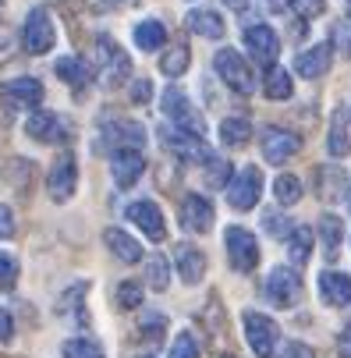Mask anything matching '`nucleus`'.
Returning a JSON list of instances; mask_svg holds the SVG:
<instances>
[{
  "label": "nucleus",
  "mask_w": 351,
  "mask_h": 358,
  "mask_svg": "<svg viewBox=\"0 0 351 358\" xmlns=\"http://www.w3.org/2000/svg\"><path fill=\"white\" fill-rule=\"evenodd\" d=\"M245 337H248V348L256 351V358H273L277 351V341H280V330L270 316L248 309L245 313Z\"/></svg>",
  "instance_id": "1"
},
{
  "label": "nucleus",
  "mask_w": 351,
  "mask_h": 358,
  "mask_svg": "<svg viewBox=\"0 0 351 358\" xmlns=\"http://www.w3.org/2000/svg\"><path fill=\"white\" fill-rule=\"evenodd\" d=\"M224 245H227V259L238 273H248L256 270L259 263V245H256V234L245 231V227H227L224 231Z\"/></svg>",
  "instance_id": "2"
},
{
  "label": "nucleus",
  "mask_w": 351,
  "mask_h": 358,
  "mask_svg": "<svg viewBox=\"0 0 351 358\" xmlns=\"http://www.w3.org/2000/svg\"><path fill=\"white\" fill-rule=\"evenodd\" d=\"M22 43H25L29 54H36V57H39V54H46V50L57 43V29H54V22H50L46 8H32V11L25 15Z\"/></svg>",
  "instance_id": "3"
},
{
  "label": "nucleus",
  "mask_w": 351,
  "mask_h": 358,
  "mask_svg": "<svg viewBox=\"0 0 351 358\" xmlns=\"http://www.w3.org/2000/svg\"><path fill=\"white\" fill-rule=\"evenodd\" d=\"M213 68H217V75L234 89V92H241V96H248L256 89V78H252V71H248V64L241 61V54L238 50H231V46H224V50H217V57H213Z\"/></svg>",
  "instance_id": "4"
},
{
  "label": "nucleus",
  "mask_w": 351,
  "mask_h": 358,
  "mask_svg": "<svg viewBox=\"0 0 351 358\" xmlns=\"http://www.w3.org/2000/svg\"><path fill=\"white\" fill-rule=\"evenodd\" d=\"M99 46H96V54H99V75H103V85H121L128 75H131V61H128V54L110 39V36H99L96 39Z\"/></svg>",
  "instance_id": "5"
},
{
  "label": "nucleus",
  "mask_w": 351,
  "mask_h": 358,
  "mask_svg": "<svg viewBox=\"0 0 351 358\" xmlns=\"http://www.w3.org/2000/svg\"><path fill=\"white\" fill-rule=\"evenodd\" d=\"M164 114L171 117V124L174 128H181V131H192V135H206V124H203V117L195 114V107L188 103V96L181 92V89H164Z\"/></svg>",
  "instance_id": "6"
},
{
  "label": "nucleus",
  "mask_w": 351,
  "mask_h": 358,
  "mask_svg": "<svg viewBox=\"0 0 351 358\" xmlns=\"http://www.w3.org/2000/svg\"><path fill=\"white\" fill-rule=\"evenodd\" d=\"M266 298L277 305V309H291V305L302 298V277H298L291 266H277L266 277Z\"/></svg>",
  "instance_id": "7"
},
{
  "label": "nucleus",
  "mask_w": 351,
  "mask_h": 358,
  "mask_svg": "<svg viewBox=\"0 0 351 358\" xmlns=\"http://www.w3.org/2000/svg\"><path fill=\"white\" fill-rule=\"evenodd\" d=\"M259 195H263V174H259V167H245L227 185V202H231L234 210H252L256 202H259Z\"/></svg>",
  "instance_id": "8"
},
{
  "label": "nucleus",
  "mask_w": 351,
  "mask_h": 358,
  "mask_svg": "<svg viewBox=\"0 0 351 358\" xmlns=\"http://www.w3.org/2000/svg\"><path fill=\"white\" fill-rule=\"evenodd\" d=\"M46 188L50 195H54L57 202H68L78 188V164L71 152H64V157H57V164L50 167V178H46Z\"/></svg>",
  "instance_id": "9"
},
{
  "label": "nucleus",
  "mask_w": 351,
  "mask_h": 358,
  "mask_svg": "<svg viewBox=\"0 0 351 358\" xmlns=\"http://www.w3.org/2000/svg\"><path fill=\"white\" fill-rule=\"evenodd\" d=\"M25 131H29V138H36V142H43V145H57V142L68 138L64 117L50 114V110H32L29 121H25Z\"/></svg>",
  "instance_id": "10"
},
{
  "label": "nucleus",
  "mask_w": 351,
  "mask_h": 358,
  "mask_svg": "<svg viewBox=\"0 0 351 358\" xmlns=\"http://www.w3.org/2000/svg\"><path fill=\"white\" fill-rule=\"evenodd\" d=\"M245 46H248V54H252L259 64H273L277 54H280V39L270 25H248L245 29Z\"/></svg>",
  "instance_id": "11"
},
{
  "label": "nucleus",
  "mask_w": 351,
  "mask_h": 358,
  "mask_svg": "<svg viewBox=\"0 0 351 358\" xmlns=\"http://www.w3.org/2000/svg\"><path fill=\"white\" fill-rule=\"evenodd\" d=\"M181 227L192 234H206L213 227V202L206 195H185L181 202Z\"/></svg>",
  "instance_id": "12"
},
{
  "label": "nucleus",
  "mask_w": 351,
  "mask_h": 358,
  "mask_svg": "<svg viewBox=\"0 0 351 358\" xmlns=\"http://www.w3.org/2000/svg\"><path fill=\"white\" fill-rule=\"evenodd\" d=\"M164 145L167 149H174L178 157H185V160H210L213 152H210V145L203 142V135H192V131H181V128H164Z\"/></svg>",
  "instance_id": "13"
},
{
  "label": "nucleus",
  "mask_w": 351,
  "mask_h": 358,
  "mask_svg": "<svg viewBox=\"0 0 351 358\" xmlns=\"http://www.w3.org/2000/svg\"><path fill=\"white\" fill-rule=\"evenodd\" d=\"M128 217H131V224H135V227H142V234H145V238L164 241V234H167V224H164V213H160V206H157V202H149V199H138V202H131V206H128Z\"/></svg>",
  "instance_id": "14"
},
{
  "label": "nucleus",
  "mask_w": 351,
  "mask_h": 358,
  "mask_svg": "<svg viewBox=\"0 0 351 358\" xmlns=\"http://www.w3.org/2000/svg\"><path fill=\"white\" fill-rule=\"evenodd\" d=\"M298 149H302V138H298L294 131H284V128H266L263 131V157L270 164H287Z\"/></svg>",
  "instance_id": "15"
},
{
  "label": "nucleus",
  "mask_w": 351,
  "mask_h": 358,
  "mask_svg": "<svg viewBox=\"0 0 351 358\" xmlns=\"http://www.w3.org/2000/svg\"><path fill=\"white\" fill-rule=\"evenodd\" d=\"M110 171H114V185H117V188H131V185L142 178V171H145L142 149H114Z\"/></svg>",
  "instance_id": "16"
},
{
  "label": "nucleus",
  "mask_w": 351,
  "mask_h": 358,
  "mask_svg": "<svg viewBox=\"0 0 351 358\" xmlns=\"http://www.w3.org/2000/svg\"><path fill=\"white\" fill-rule=\"evenodd\" d=\"M0 96H4L11 107L36 110V107L43 103V85H39L36 78H15V82H4V85H0Z\"/></svg>",
  "instance_id": "17"
},
{
  "label": "nucleus",
  "mask_w": 351,
  "mask_h": 358,
  "mask_svg": "<svg viewBox=\"0 0 351 358\" xmlns=\"http://www.w3.org/2000/svg\"><path fill=\"white\" fill-rule=\"evenodd\" d=\"M320 298L327 305H334V309L348 305L351 301V277L341 273V270H323L320 273Z\"/></svg>",
  "instance_id": "18"
},
{
  "label": "nucleus",
  "mask_w": 351,
  "mask_h": 358,
  "mask_svg": "<svg viewBox=\"0 0 351 358\" xmlns=\"http://www.w3.org/2000/svg\"><path fill=\"white\" fill-rule=\"evenodd\" d=\"M330 61H334L330 43H316L313 50H306V54L294 57V71L302 75V78H320V75H327Z\"/></svg>",
  "instance_id": "19"
},
{
  "label": "nucleus",
  "mask_w": 351,
  "mask_h": 358,
  "mask_svg": "<svg viewBox=\"0 0 351 358\" xmlns=\"http://www.w3.org/2000/svg\"><path fill=\"white\" fill-rule=\"evenodd\" d=\"M174 263H178V273L185 284H199L206 273V255L199 252L195 245H178L174 248Z\"/></svg>",
  "instance_id": "20"
},
{
  "label": "nucleus",
  "mask_w": 351,
  "mask_h": 358,
  "mask_svg": "<svg viewBox=\"0 0 351 358\" xmlns=\"http://www.w3.org/2000/svg\"><path fill=\"white\" fill-rule=\"evenodd\" d=\"M103 241H107V248L117 255L121 263H138V259H142V245H138L131 234H124L121 227H107V231H103Z\"/></svg>",
  "instance_id": "21"
},
{
  "label": "nucleus",
  "mask_w": 351,
  "mask_h": 358,
  "mask_svg": "<svg viewBox=\"0 0 351 358\" xmlns=\"http://www.w3.org/2000/svg\"><path fill=\"white\" fill-rule=\"evenodd\" d=\"M188 29H192L195 36H203V39H220V36L227 32L224 18H220L217 11H210V8L192 11V15H188Z\"/></svg>",
  "instance_id": "22"
},
{
  "label": "nucleus",
  "mask_w": 351,
  "mask_h": 358,
  "mask_svg": "<svg viewBox=\"0 0 351 358\" xmlns=\"http://www.w3.org/2000/svg\"><path fill=\"white\" fill-rule=\"evenodd\" d=\"M167 43V29L157 22V18H145L135 25V46L145 50V54H153V50H160Z\"/></svg>",
  "instance_id": "23"
},
{
  "label": "nucleus",
  "mask_w": 351,
  "mask_h": 358,
  "mask_svg": "<svg viewBox=\"0 0 351 358\" xmlns=\"http://www.w3.org/2000/svg\"><path fill=\"white\" fill-rule=\"evenodd\" d=\"M287 255L294 266H306L313 255V227H291L287 234Z\"/></svg>",
  "instance_id": "24"
},
{
  "label": "nucleus",
  "mask_w": 351,
  "mask_h": 358,
  "mask_svg": "<svg viewBox=\"0 0 351 358\" xmlns=\"http://www.w3.org/2000/svg\"><path fill=\"white\" fill-rule=\"evenodd\" d=\"M248 138H252V124L245 117H224L220 121V142L227 149H241V145H248Z\"/></svg>",
  "instance_id": "25"
},
{
  "label": "nucleus",
  "mask_w": 351,
  "mask_h": 358,
  "mask_svg": "<svg viewBox=\"0 0 351 358\" xmlns=\"http://www.w3.org/2000/svg\"><path fill=\"white\" fill-rule=\"evenodd\" d=\"M110 142H114V149H142L145 145V131L135 121H117L110 128Z\"/></svg>",
  "instance_id": "26"
},
{
  "label": "nucleus",
  "mask_w": 351,
  "mask_h": 358,
  "mask_svg": "<svg viewBox=\"0 0 351 358\" xmlns=\"http://www.w3.org/2000/svg\"><path fill=\"white\" fill-rule=\"evenodd\" d=\"M54 71H57V78H61L64 85H71V89L89 85V68L82 64V57H61V61L54 64Z\"/></svg>",
  "instance_id": "27"
},
{
  "label": "nucleus",
  "mask_w": 351,
  "mask_h": 358,
  "mask_svg": "<svg viewBox=\"0 0 351 358\" xmlns=\"http://www.w3.org/2000/svg\"><path fill=\"white\" fill-rule=\"evenodd\" d=\"M341 238H344V224H341V217L323 213V220H320V241H323V252L330 255V259L341 252Z\"/></svg>",
  "instance_id": "28"
},
{
  "label": "nucleus",
  "mask_w": 351,
  "mask_h": 358,
  "mask_svg": "<svg viewBox=\"0 0 351 358\" xmlns=\"http://www.w3.org/2000/svg\"><path fill=\"white\" fill-rule=\"evenodd\" d=\"M266 96L270 99H291V92H294V82H291V71H284V68H270V75H266Z\"/></svg>",
  "instance_id": "29"
},
{
  "label": "nucleus",
  "mask_w": 351,
  "mask_h": 358,
  "mask_svg": "<svg viewBox=\"0 0 351 358\" xmlns=\"http://www.w3.org/2000/svg\"><path fill=\"white\" fill-rule=\"evenodd\" d=\"M273 195H277L280 206H294V202L302 199V181H298L294 174H280L273 181Z\"/></svg>",
  "instance_id": "30"
},
{
  "label": "nucleus",
  "mask_w": 351,
  "mask_h": 358,
  "mask_svg": "<svg viewBox=\"0 0 351 358\" xmlns=\"http://www.w3.org/2000/svg\"><path fill=\"white\" fill-rule=\"evenodd\" d=\"M145 280H149V287H153V291H167V284H171V266H167L164 255H153V259L145 263Z\"/></svg>",
  "instance_id": "31"
},
{
  "label": "nucleus",
  "mask_w": 351,
  "mask_h": 358,
  "mask_svg": "<svg viewBox=\"0 0 351 358\" xmlns=\"http://www.w3.org/2000/svg\"><path fill=\"white\" fill-rule=\"evenodd\" d=\"M188 61H192L188 46H171L167 54H164V61H160V71H164V75H171V78H178V75H185Z\"/></svg>",
  "instance_id": "32"
},
{
  "label": "nucleus",
  "mask_w": 351,
  "mask_h": 358,
  "mask_svg": "<svg viewBox=\"0 0 351 358\" xmlns=\"http://www.w3.org/2000/svg\"><path fill=\"white\" fill-rule=\"evenodd\" d=\"M64 358H107V355L92 337H75L64 344Z\"/></svg>",
  "instance_id": "33"
},
{
  "label": "nucleus",
  "mask_w": 351,
  "mask_h": 358,
  "mask_svg": "<svg viewBox=\"0 0 351 358\" xmlns=\"http://www.w3.org/2000/svg\"><path fill=\"white\" fill-rule=\"evenodd\" d=\"M231 178H234L231 160H220V157H210V160H206V181H210L213 188H227Z\"/></svg>",
  "instance_id": "34"
},
{
  "label": "nucleus",
  "mask_w": 351,
  "mask_h": 358,
  "mask_svg": "<svg viewBox=\"0 0 351 358\" xmlns=\"http://www.w3.org/2000/svg\"><path fill=\"white\" fill-rule=\"evenodd\" d=\"M348 131H344V114L337 110L334 114V124H330V157H348Z\"/></svg>",
  "instance_id": "35"
},
{
  "label": "nucleus",
  "mask_w": 351,
  "mask_h": 358,
  "mask_svg": "<svg viewBox=\"0 0 351 358\" xmlns=\"http://www.w3.org/2000/svg\"><path fill=\"white\" fill-rule=\"evenodd\" d=\"M117 305L121 309H138L142 305V284H135V280H124V284H117Z\"/></svg>",
  "instance_id": "36"
},
{
  "label": "nucleus",
  "mask_w": 351,
  "mask_h": 358,
  "mask_svg": "<svg viewBox=\"0 0 351 358\" xmlns=\"http://www.w3.org/2000/svg\"><path fill=\"white\" fill-rule=\"evenodd\" d=\"M167 358H199V344H195V337H192L188 330H181V334L174 337Z\"/></svg>",
  "instance_id": "37"
},
{
  "label": "nucleus",
  "mask_w": 351,
  "mask_h": 358,
  "mask_svg": "<svg viewBox=\"0 0 351 358\" xmlns=\"http://www.w3.org/2000/svg\"><path fill=\"white\" fill-rule=\"evenodd\" d=\"M18 284V259L15 255H8V252H0V287H15Z\"/></svg>",
  "instance_id": "38"
},
{
  "label": "nucleus",
  "mask_w": 351,
  "mask_h": 358,
  "mask_svg": "<svg viewBox=\"0 0 351 358\" xmlns=\"http://www.w3.org/2000/svg\"><path fill=\"white\" fill-rule=\"evenodd\" d=\"M164 327H167V320H164L160 313H149V316H142V327H138V330H142L149 341H160V337H164Z\"/></svg>",
  "instance_id": "39"
},
{
  "label": "nucleus",
  "mask_w": 351,
  "mask_h": 358,
  "mask_svg": "<svg viewBox=\"0 0 351 358\" xmlns=\"http://www.w3.org/2000/svg\"><path fill=\"white\" fill-rule=\"evenodd\" d=\"M291 8L302 18H320L327 11V0H291Z\"/></svg>",
  "instance_id": "40"
},
{
  "label": "nucleus",
  "mask_w": 351,
  "mask_h": 358,
  "mask_svg": "<svg viewBox=\"0 0 351 358\" xmlns=\"http://www.w3.org/2000/svg\"><path fill=\"white\" fill-rule=\"evenodd\" d=\"M263 227H266L270 234H277V238H287V234H291V224H287V217H280V213H266V217H263Z\"/></svg>",
  "instance_id": "41"
},
{
  "label": "nucleus",
  "mask_w": 351,
  "mask_h": 358,
  "mask_svg": "<svg viewBox=\"0 0 351 358\" xmlns=\"http://www.w3.org/2000/svg\"><path fill=\"white\" fill-rule=\"evenodd\" d=\"M149 96H153V82H149V78H135L131 82V103H149Z\"/></svg>",
  "instance_id": "42"
},
{
  "label": "nucleus",
  "mask_w": 351,
  "mask_h": 358,
  "mask_svg": "<svg viewBox=\"0 0 351 358\" xmlns=\"http://www.w3.org/2000/svg\"><path fill=\"white\" fill-rule=\"evenodd\" d=\"M15 238V213L11 206H0V241H8Z\"/></svg>",
  "instance_id": "43"
},
{
  "label": "nucleus",
  "mask_w": 351,
  "mask_h": 358,
  "mask_svg": "<svg viewBox=\"0 0 351 358\" xmlns=\"http://www.w3.org/2000/svg\"><path fill=\"white\" fill-rule=\"evenodd\" d=\"M280 358H316V355H313V348H309V344H302V341H291V344H284Z\"/></svg>",
  "instance_id": "44"
},
{
  "label": "nucleus",
  "mask_w": 351,
  "mask_h": 358,
  "mask_svg": "<svg viewBox=\"0 0 351 358\" xmlns=\"http://www.w3.org/2000/svg\"><path fill=\"white\" fill-rule=\"evenodd\" d=\"M15 337V323H11V313L0 309V344H8Z\"/></svg>",
  "instance_id": "45"
},
{
  "label": "nucleus",
  "mask_w": 351,
  "mask_h": 358,
  "mask_svg": "<svg viewBox=\"0 0 351 358\" xmlns=\"http://www.w3.org/2000/svg\"><path fill=\"white\" fill-rule=\"evenodd\" d=\"M337 355L341 358H351V323L341 330V337H337Z\"/></svg>",
  "instance_id": "46"
},
{
  "label": "nucleus",
  "mask_w": 351,
  "mask_h": 358,
  "mask_svg": "<svg viewBox=\"0 0 351 358\" xmlns=\"http://www.w3.org/2000/svg\"><path fill=\"white\" fill-rule=\"evenodd\" d=\"M227 358H234V355H227Z\"/></svg>",
  "instance_id": "47"
},
{
  "label": "nucleus",
  "mask_w": 351,
  "mask_h": 358,
  "mask_svg": "<svg viewBox=\"0 0 351 358\" xmlns=\"http://www.w3.org/2000/svg\"><path fill=\"white\" fill-rule=\"evenodd\" d=\"M0 4H4V0H0Z\"/></svg>",
  "instance_id": "48"
}]
</instances>
